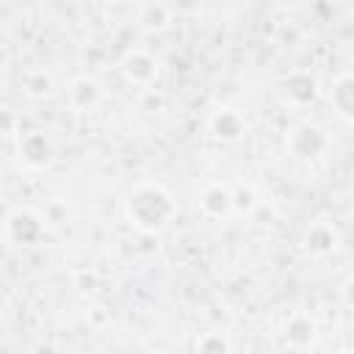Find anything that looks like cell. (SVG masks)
Returning a JSON list of instances; mask_svg holds the SVG:
<instances>
[{
    "label": "cell",
    "instance_id": "obj_11",
    "mask_svg": "<svg viewBox=\"0 0 354 354\" xmlns=\"http://www.w3.org/2000/svg\"><path fill=\"white\" fill-rule=\"evenodd\" d=\"M171 6L166 3H141L138 6V22L144 28H163L166 22H171Z\"/></svg>",
    "mask_w": 354,
    "mask_h": 354
},
{
    "label": "cell",
    "instance_id": "obj_12",
    "mask_svg": "<svg viewBox=\"0 0 354 354\" xmlns=\"http://www.w3.org/2000/svg\"><path fill=\"white\" fill-rule=\"evenodd\" d=\"M285 86H288V94H290L296 102H313V100H315V94H318L315 80H313L310 75H293Z\"/></svg>",
    "mask_w": 354,
    "mask_h": 354
},
{
    "label": "cell",
    "instance_id": "obj_1",
    "mask_svg": "<svg viewBox=\"0 0 354 354\" xmlns=\"http://www.w3.org/2000/svg\"><path fill=\"white\" fill-rule=\"evenodd\" d=\"M124 210H127V218L133 227L144 230V232H160L171 216H174V199L171 194L158 185V183H141L136 185L127 199H124Z\"/></svg>",
    "mask_w": 354,
    "mask_h": 354
},
{
    "label": "cell",
    "instance_id": "obj_10",
    "mask_svg": "<svg viewBox=\"0 0 354 354\" xmlns=\"http://www.w3.org/2000/svg\"><path fill=\"white\" fill-rule=\"evenodd\" d=\"M285 340H288L290 346H296V348L310 346V343L315 340V324H313V318H307V315H293V318L285 324Z\"/></svg>",
    "mask_w": 354,
    "mask_h": 354
},
{
    "label": "cell",
    "instance_id": "obj_13",
    "mask_svg": "<svg viewBox=\"0 0 354 354\" xmlns=\"http://www.w3.org/2000/svg\"><path fill=\"white\" fill-rule=\"evenodd\" d=\"M196 351L199 354H230V340L221 332H207L199 337Z\"/></svg>",
    "mask_w": 354,
    "mask_h": 354
},
{
    "label": "cell",
    "instance_id": "obj_6",
    "mask_svg": "<svg viewBox=\"0 0 354 354\" xmlns=\"http://www.w3.org/2000/svg\"><path fill=\"white\" fill-rule=\"evenodd\" d=\"M337 241H340V235L329 221H313L304 232V246L318 257L332 254L337 249Z\"/></svg>",
    "mask_w": 354,
    "mask_h": 354
},
{
    "label": "cell",
    "instance_id": "obj_16",
    "mask_svg": "<svg viewBox=\"0 0 354 354\" xmlns=\"http://www.w3.org/2000/svg\"><path fill=\"white\" fill-rule=\"evenodd\" d=\"M340 354H354V351H340Z\"/></svg>",
    "mask_w": 354,
    "mask_h": 354
},
{
    "label": "cell",
    "instance_id": "obj_15",
    "mask_svg": "<svg viewBox=\"0 0 354 354\" xmlns=\"http://www.w3.org/2000/svg\"><path fill=\"white\" fill-rule=\"evenodd\" d=\"M343 299H346V301L354 307V277L346 282V288H343Z\"/></svg>",
    "mask_w": 354,
    "mask_h": 354
},
{
    "label": "cell",
    "instance_id": "obj_9",
    "mask_svg": "<svg viewBox=\"0 0 354 354\" xmlns=\"http://www.w3.org/2000/svg\"><path fill=\"white\" fill-rule=\"evenodd\" d=\"M199 205H202V210H205L207 216L221 218V216H227V213L232 210V191L224 188V185H210V188L202 191Z\"/></svg>",
    "mask_w": 354,
    "mask_h": 354
},
{
    "label": "cell",
    "instance_id": "obj_7",
    "mask_svg": "<svg viewBox=\"0 0 354 354\" xmlns=\"http://www.w3.org/2000/svg\"><path fill=\"white\" fill-rule=\"evenodd\" d=\"M210 133L221 141H238L243 133H246V122L238 111L232 108H221L210 116Z\"/></svg>",
    "mask_w": 354,
    "mask_h": 354
},
{
    "label": "cell",
    "instance_id": "obj_5",
    "mask_svg": "<svg viewBox=\"0 0 354 354\" xmlns=\"http://www.w3.org/2000/svg\"><path fill=\"white\" fill-rule=\"evenodd\" d=\"M122 72L127 80H133L138 86H149L158 77V58L144 50H130L122 58Z\"/></svg>",
    "mask_w": 354,
    "mask_h": 354
},
{
    "label": "cell",
    "instance_id": "obj_4",
    "mask_svg": "<svg viewBox=\"0 0 354 354\" xmlns=\"http://www.w3.org/2000/svg\"><path fill=\"white\" fill-rule=\"evenodd\" d=\"M288 147H290V152H293L296 158L310 160V158H318V155L326 149V136H324V130H321L318 124L304 122V124H299V127L290 130Z\"/></svg>",
    "mask_w": 354,
    "mask_h": 354
},
{
    "label": "cell",
    "instance_id": "obj_8",
    "mask_svg": "<svg viewBox=\"0 0 354 354\" xmlns=\"http://www.w3.org/2000/svg\"><path fill=\"white\" fill-rule=\"evenodd\" d=\"M329 100L335 105V111L343 116V119H351L354 122V72L348 75H340L329 91Z\"/></svg>",
    "mask_w": 354,
    "mask_h": 354
},
{
    "label": "cell",
    "instance_id": "obj_2",
    "mask_svg": "<svg viewBox=\"0 0 354 354\" xmlns=\"http://www.w3.org/2000/svg\"><path fill=\"white\" fill-rule=\"evenodd\" d=\"M41 232H44V224H41V218L36 213L22 210V207L19 210H8L6 224H3V238H6L8 246H17V249L36 246Z\"/></svg>",
    "mask_w": 354,
    "mask_h": 354
},
{
    "label": "cell",
    "instance_id": "obj_3",
    "mask_svg": "<svg viewBox=\"0 0 354 354\" xmlns=\"http://www.w3.org/2000/svg\"><path fill=\"white\" fill-rule=\"evenodd\" d=\"M17 152H19V160L30 169H44L53 163L55 158V147L50 141V136L44 130H28V133H19L17 138Z\"/></svg>",
    "mask_w": 354,
    "mask_h": 354
},
{
    "label": "cell",
    "instance_id": "obj_14",
    "mask_svg": "<svg viewBox=\"0 0 354 354\" xmlns=\"http://www.w3.org/2000/svg\"><path fill=\"white\" fill-rule=\"evenodd\" d=\"M77 94H83L80 108H86L88 102H94V100H97L100 88H97V83H94V80H88V77H77V80L72 83V88H69V97H77Z\"/></svg>",
    "mask_w": 354,
    "mask_h": 354
}]
</instances>
